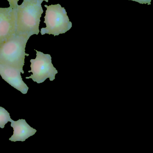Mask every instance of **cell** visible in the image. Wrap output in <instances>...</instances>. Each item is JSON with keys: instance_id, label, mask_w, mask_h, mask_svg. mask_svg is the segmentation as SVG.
<instances>
[{"instance_id": "obj_1", "label": "cell", "mask_w": 153, "mask_h": 153, "mask_svg": "<svg viewBox=\"0 0 153 153\" xmlns=\"http://www.w3.org/2000/svg\"><path fill=\"white\" fill-rule=\"evenodd\" d=\"M36 0H23L17 7V23L16 35L29 39L39 33L40 18L44 12L41 4Z\"/></svg>"}, {"instance_id": "obj_2", "label": "cell", "mask_w": 153, "mask_h": 153, "mask_svg": "<svg viewBox=\"0 0 153 153\" xmlns=\"http://www.w3.org/2000/svg\"><path fill=\"white\" fill-rule=\"evenodd\" d=\"M29 39L22 36H15L0 46V63L19 69L22 71L25 64V48Z\"/></svg>"}, {"instance_id": "obj_3", "label": "cell", "mask_w": 153, "mask_h": 153, "mask_svg": "<svg viewBox=\"0 0 153 153\" xmlns=\"http://www.w3.org/2000/svg\"><path fill=\"white\" fill-rule=\"evenodd\" d=\"M45 7L47 10L44 22L46 27L41 28V35L48 34L55 36L66 33L71 28L72 23L70 21L65 8L59 4L45 5Z\"/></svg>"}, {"instance_id": "obj_4", "label": "cell", "mask_w": 153, "mask_h": 153, "mask_svg": "<svg viewBox=\"0 0 153 153\" xmlns=\"http://www.w3.org/2000/svg\"><path fill=\"white\" fill-rule=\"evenodd\" d=\"M35 50L36 52V57L30 60L31 70L28 71L32 74L26 77V79L31 78L38 84L43 83L48 78L50 81H53L58 71L52 64L51 55Z\"/></svg>"}, {"instance_id": "obj_5", "label": "cell", "mask_w": 153, "mask_h": 153, "mask_svg": "<svg viewBox=\"0 0 153 153\" xmlns=\"http://www.w3.org/2000/svg\"><path fill=\"white\" fill-rule=\"evenodd\" d=\"M17 10L0 7V46L16 35Z\"/></svg>"}, {"instance_id": "obj_6", "label": "cell", "mask_w": 153, "mask_h": 153, "mask_svg": "<svg viewBox=\"0 0 153 153\" xmlns=\"http://www.w3.org/2000/svg\"><path fill=\"white\" fill-rule=\"evenodd\" d=\"M24 73L19 69L0 63V75L4 80L23 94H26L29 87L23 82L21 74Z\"/></svg>"}, {"instance_id": "obj_7", "label": "cell", "mask_w": 153, "mask_h": 153, "mask_svg": "<svg viewBox=\"0 0 153 153\" xmlns=\"http://www.w3.org/2000/svg\"><path fill=\"white\" fill-rule=\"evenodd\" d=\"M11 126L13 128V135L9 138L12 142H24L30 137L34 135L37 130L31 127L24 119H19L17 121L12 120Z\"/></svg>"}, {"instance_id": "obj_8", "label": "cell", "mask_w": 153, "mask_h": 153, "mask_svg": "<svg viewBox=\"0 0 153 153\" xmlns=\"http://www.w3.org/2000/svg\"><path fill=\"white\" fill-rule=\"evenodd\" d=\"M11 120L10 113L4 108L0 107V128H4L5 125Z\"/></svg>"}, {"instance_id": "obj_9", "label": "cell", "mask_w": 153, "mask_h": 153, "mask_svg": "<svg viewBox=\"0 0 153 153\" xmlns=\"http://www.w3.org/2000/svg\"><path fill=\"white\" fill-rule=\"evenodd\" d=\"M11 8L13 9H17L18 6V1L19 0H7Z\"/></svg>"}, {"instance_id": "obj_10", "label": "cell", "mask_w": 153, "mask_h": 153, "mask_svg": "<svg viewBox=\"0 0 153 153\" xmlns=\"http://www.w3.org/2000/svg\"><path fill=\"white\" fill-rule=\"evenodd\" d=\"M129 1H134L137 2L140 4H147L148 5L151 4V2L152 0H129Z\"/></svg>"}, {"instance_id": "obj_11", "label": "cell", "mask_w": 153, "mask_h": 153, "mask_svg": "<svg viewBox=\"0 0 153 153\" xmlns=\"http://www.w3.org/2000/svg\"><path fill=\"white\" fill-rule=\"evenodd\" d=\"M36 1H42L43 2V1H45L46 2H48V1L49 0H36Z\"/></svg>"}]
</instances>
